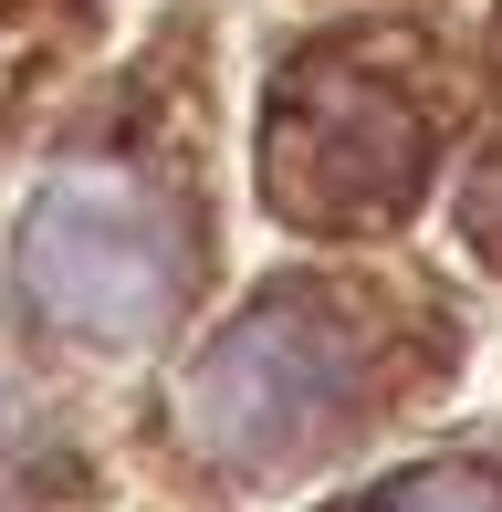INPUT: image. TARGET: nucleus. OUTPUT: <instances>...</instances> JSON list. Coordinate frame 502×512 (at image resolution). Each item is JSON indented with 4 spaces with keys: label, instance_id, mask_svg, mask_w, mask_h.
Returning <instances> with one entry per match:
<instances>
[{
    "label": "nucleus",
    "instance_id": "f257e3e1",
    "mask_svg": "<svg viewBox=\"0 0 502 512\" xmlns=\"http://www.w3.org/2000/svg\"><path fill=\"white\" fill-rule=\"evenodd\" d=\"M178 220L126 178H53L11 230V283L53 335L74 345H136L178 304Z\"/></svg>",
    "mask_w": 502,
    "mask_h": 512
},
{
    "label": "nucleus",
    "instance_id": "f03ea898",
    "mask_svg": "<svg viewBox=\"0 0 502 512\" xmlns=\"http://www.w3.org/2000/svg\"><path fill=\"white\" fill-rule=\"evenodd\" d=\"M367 387V335H356L346 304H314V293H272L251 304L231 335L199 356L189 377V439L241 471H272V460L314 450L335 418Z\"/></svg>",
    "mask_w": 502,
    "mask_h": 512
},
{
    "label": "nucleus",
    "instance_id": "7ed1b4c3",
    "mask_svg": "<svg viewBox=\"0 0 502 512\" xmlns=\"http://www.w3.org/2000/svg\"><path fill=\"white\" fill-rule=\"evenodd\" d=\"M262 189L293 220H377L419 189V105L387 74L314 63L272 95L262 126Z\"/></svg>",
    "mask_w": 502,
    "mask_h": 512
},
{
    "label": "nucleus",
    "instance_id": "20e7f679",
    "mask_svg": "<svg viewBox=\"0 0 502 512\" xmlns=\"http://www.w3.org/2000/svg\"><path fill=\"white\" fill-rule=\"evenodd\" d=\"M356 512H502V471H482V460H440V471H408L398 492H377Z\"/></svg>",
    "mask_w": 502,
    "mask_h": 512
},
{
    "label": "nucleus",
    "instance_id": "39448f33",
    "mask_svg": "<svg viewBox=\"0 0 502 512\" xmlns=\"http://www.w3.org/2000/svg\"><path fill=\"white\" fill-rule=\"evenodd\" d=\"M461 230H471V251L482 262H502V147L471 168V199H461Z\"/></svg>",
    "mask_w": 502,
    "mask_h": 512
}]
</instances>
